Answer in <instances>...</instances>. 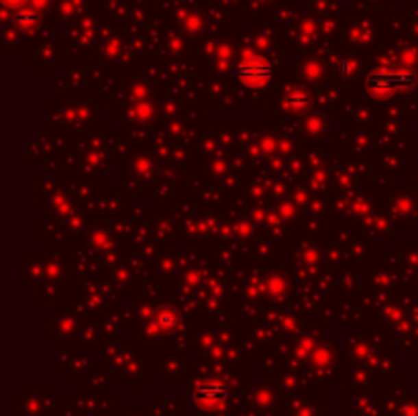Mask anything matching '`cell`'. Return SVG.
Listing matches in <instances>:
<instances>
[{"instance_id": "obj_4", "label": "cell", "mask_w": 418, "mask_h": 416, "mask_svg": "<svg viewBox=\"0 0 418 416\" xmlns=\"http://www.w3.org/2000/svg\"><path fill=\"white\" fill-rule=\"evenodd\" d=\"M4 2H6V4H10V6H14V4H16V6H19V4H23V2H27V0H4Z\"/></svg>"}, {"instance_id": "obj_1", "label": "cell", "mask_w": 418, "mask_h": 416, "mask_svg": "<svg viewBox=\"0 0 418 416\" xmlns=\"http://www.w3.org/2000/svg\"><path fill=\"white\" fill-rule=\"evenodd\" d=\"M415 80L408 72H376L365 78V90L373 96H388L410 88Z\"/></svg>"}, {"instance_id": "obj_2", "label": "cell", "mask_w": 418, "mask_h": 416, "mask_svg": "<svg viewBox=\"0 0 418 416\" xmlns=\"http://www.w3.org/2000/svg\"><path fill=\"white\" fill-rule=\"evenodd\" d=\"M233 74L241 82L249 84V86H259V84L271 80L273 66L265 60H243L233 68Z\"/></svg>"}, {"instance_id": "obj_3", "label": "cell", "mask_w": 418, "mask_h": 416, "mask_svg": "<svg viewBox=\"0 0 418 416\" xmlns=\"http://www.w3.org/2000/svg\"><path fill=\"white\" fill-rule=\"evenodd\" d=\"M229 396V388L223 382H204L194 390V400L202 406H217Z\"/></svg>"}]
</instances>
